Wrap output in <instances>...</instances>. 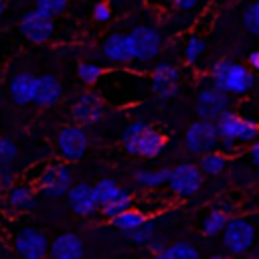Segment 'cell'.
I'll return each instance as SVG.
<instances>
[{
	"mask_svg": "<svg viewBox=\"0 0 259 259\" xmlns=\"http://www.w3.org/2000/svg\"><path fill=\"white\" fill-rule=\"evenodd\" d=\"M221 237L231 257L255 259L259 255V214L231 217Z\"/></svg>",
	"mask_w": 259,
	"mask_h": 259,
	"instance_id": "cell-1",
	"label": "cell"
},
{
	"mask_svg": "<svg viewBox=\"0 0 259 259\" xmlns=\"http://www.w3.org/2000/svg\"><path fill=\"white\" fill-rule=\"evenodd\" d=\"M166 136L152 127L150 123L138 119L123 127L121 132V146L127 154L140 158H156L166 148Z\"/></svg>",
	"mask_w": 259,
	"mask_h": 259,
	"instance_id": "cell-2",
	"label": "cell"
},
{
	"mask_svg": "<svg viewBox=\"0 0 259 259\" xmlns=\"http://www.w3.org/2000/svg\"><path fill=\"white\" fill-rule=\"evenodd\" d=\"M210 81L229 95H245L255 85V73L233 59H219L210 67Z\"/></svg>",
	"mask_w": 259,
	"mask_h": 259,
	"instance_id": "cell-3",
	"label": "cell"
},
{
	"mask_svg": "<svg viewBox=\"0 0 259 259\" xmlns=\"http://www.w3.org/2000/svg\"><path fill=\"white\" fill-rule=\"evenodd\" d=\"M217 130L221 140H229L239 146H245V144L251 146L259 140V123L233 109L227 111L221 119H217Z\"/></svg>",
	"mask_w": 259,
	"mask_h": 259,
	"instance_id": "cell-4",
	"label": "cell"
},
{
	"mask_svg": "<svg viewBox=\"0 0 259 259\" xmlns=\"http://www.w3.org/2000/svg\"><path fill=\"white\" fill-rule=\"evenodd\" d=\"M219 144H221V136L217 130V121L196 119L184 132V148L192 156L202 158L210 152H217Z\"/></svg>",
	"mask_w": 259,
	"mask_h": 259,
	"instance_id": "cell-5",
	"label": "cell"
},
{
	"mask_svg": "<svg viewBox=\"0 0 259 259\" xmlns=\"http://www.w3.org/2000/svg\"><path fill=\"white\" fill-rule=\"evenodd\" d=\"M36 188L51 198H61L67 196L69 190L73 188V172L67 164L55 162L42 170V174L36 178Z\"/></svg>",
	"mask_w": 259,
	"mask_h": 259,
	"instance_id": "cell-6",
	"label": "cell"
},
{
	"mask_svg": "<svg viewBox=\"0 0 259 259\" xmlns=\"http://www.w3.org/2000/svg\"><path fill=\"white\" fill-rule=\"evenodd\" d=\"M204 182V174L200 172L198 164L194 162H180L172 168L170 180H168V188L174 196L178 198H188L192 194H196L200 190Z\"/></svg>",
	"mask_w": 259,
	"mask_h": 259,
	"instance_id": "cell-7",
	"label": "cell"
},
{
	"mask_svg": "<svg viewBox=\"0 0 259 259\" xmlns=\"http://www.w3.org/2000/svg\"><path fill=\"white\" fill-rule=\"evenodd\" d=\"M127 36H130L134 61L150 63V61H154L158 57V53L162 49V36L154 26L138 24L127 32Z\"/></svg>",
	"mask_w": 259,
	"mask_h": 259,
	"instance_id": "cell-8",
	"label": "cell"
},
{
	"mask_svg": "<svg viewBox=\"0 0 259 259\" xmlns=\"http://www.w3.org/2000/svg\"><path fill=\"white\" fill-rule=\"evenodd\" d=\"M231 103H233V97L229 93L221 91L214 85H206L198 91L194 107H196V113H198L200 119L217 121L227 111H231Z\"/></svg>",
	"mask_w": 259,
	"mask_h": 259,
	"instance_id": "cell-9",
	"label": "cell"
},
{
	"mask_svg": "<svg viewBox=\"0 0 259 259\" xmlns=\"http://www.w3.org/2000/svg\"><path fill=\"white\" fill-rule=\"evenodd\" d=\"M89 150V136L83 125L67 123L57 134V152L67 162L81 160Z\"/></svg>",
	"mask_w": 259,
	"mask_h": 259,
	"instance_id": "cell-10",
	"label": "cell"
},
{
	"mask_svg": "<svg viewBox=\"0 0 259 259\" xmlns=\"http://www.w3.org/2000/svg\"><path fill=\"white\" fill-rule=\"evenodd\" d=\"M12 249L22 259H45L51 255V243L47 235L34 227H22L12 237Z\"/></svg>",
	"mask_w": 259,
	"mask_h": 259,
	"instance_id": "cell-11",
	"label": "cell"
},
{
	"mask_svg": "<svg viewBox=\"0 0 259 259\" xmlns=\"http://www.w3.org/2000/svg\"><path fill=\"white\" fill-rule=\"evenodd\" d=\"M105 115V103H103V97L101 93L93 91V89H87L83 91L73 107H71V117H73V123L77 125H93L97 121H101Z\"/></svg>",
	"mask_w": 259,
	"mask_h": 259,
	"instance_id": "cell-12",
	"label": "cell"
},
{
	"mask_svg": "<svg viewBox=\"0 0 259 259\" xmlns=\"http://www.w3.org/2000/svg\"><path fill=\"white\" fill-rule=\"evenodd\" d=\"M18 30L30 42H38L40 45V42H47L55 34V18H51L49 14L32 8V10H26L20 16Z\"/></svg>",
	"mask_w": 259,
	"mask_h": 259,
	"instance_id": "cell-13",
	"label": "cell"
},
{
	"mask_svg": "<svg viewBox=\"0 0 259 259\" xmlns=\"http://www.w3.org/2000/svg\"><path fill=\"white\" fill-rule=\"evenodd\" d=\"M150 89L160 99H172L180 91V71L172 63H158L150 75Z\"/></svg>",
	"mask_w": 259,
	"mask_h": 259,
	"instance_id": "cell-14",
	"label": "cell"
},
{
	"mask_svg": "<svg viewBox=\"0 0 259 259\" xmlns=\"http://www.w3.org/2000/svg\"><path fill=\"white\" fill-rule=\"evenodd\" d=\"M67 202H69L71 210L79 217H91L101 210V204L95 196V188H93V184H87V182L73 184V188L67 194Z\"/></svg>",
	"mask_w": 259,
	"mask_h": 259,
	"instance_id": "cell-15",
	"label": "cell"
},
{
	"mask_svg": "<svg viewBox=\"0 0 259 259\" xmlns=\"http://www.w3.org/2000/svg\"><path fill=\"white\" fill-rule=\"evenodd\" d=\"M36 83L38 77L28 73V71H20L14 73L8 79V97L14 105H28L34 103V95H36Z\"/></svg>",
	"mask_w": 259,
	"mask_h": 259,
	"instance_id": "cell-16",
	"label": "cell"
},
{
	"mask_svg": "<svg viewBox=\"0 0 259 259\" xmlns=\"http://www.w3.org/2000/svg\"><path fill=\"white\" fill-rule=\"evenodd\" d=\"M101 55L115 65H130L134 61L132 55V45H130V36L123 32H111L105 36V40L101 42Z\"/></svg>",
	"mask_w": 259,
	"mask_h": 259,
	"instance_id": "cell-17",
	"label": "cell"
},
{
	"mask_svg": "<svg viewBox=\"0 0 259 259\" xmlns=\"http://www.w3.org/2000/svg\"><path fill=\"white\" fill-rule=\"evenodd\" d=\"M85 245L75 233H61L51 241V259H83Z\"/></svg>",
	"mask_w": 259,
	"mask_h": 259,
	"instance_id": "cell-18",
	"label": "cell"
},
{
	"mask_svg": "<svg viewBox=\"0 0 259 259\" xmlns=\"http://www.w3.org/2000/svg\"><path fill=\"white\" fill-rule=\"evenodd\" d=\"M6 210L18 214V212H26L30 208H34L36 204V188L30 184H16L10 192H6L4 198Z\"/></svg>",
	"mask_w": 259,
	"mask_h": 259,
	"instance_id": "cell-19",
	"label": "cell"
},
{
	"mask_svg": "<svg viewBox=\"0 0 259 259\" xmlns=\"http://www.w3.org/2000/svg\"><path fill=\"white\" fill-rule=\"evenodd\" d=\"M63 97V85L55 75H40L36 83L34 103L38 107H53Z\"/></svg>",
	"mask_w": 259,
	"mask_h": 259,
	"instance_id": "cell-20",
	"label": "cell"
},
{
	"mask_svg": "<svg viewBox=\"0 0 259 259\" xmlns=\"http://www.w3.org/2000/svg\"><path fill=\"white\" fill-rule=\"evenodd\" d=\"M148 221H150V219L146 217L144 210L132 206L130 210H125V212H121L119 217H115V219L111 221V225H113L117 231H121V233H125V235L130 237V235L136 233L140 227H144Z\"/></svg>",
	"mask_w": 259,
	"mask_h": 259,
	"instance_id": "cell-21",
	"label": "cell"
},
{
	"mask_svg": "<svg viewBox=\"0 0 259 259\" xmlns=\"http://www.w3.org/2000/svg\"><path fill=\"white\" fill-rule=\"evenodd\" d=\"M231 217L227 214L225 208H212L204 214L202 223H200V233L204 237H217V235H223L227 225H229Z\"/></svg>",
	"mask_w": 259,
	"mask_h": 259,
	"instance_id": "cell-22",
	"label": "cell"
},
{
	"mask_svg": "<svg viewBox=\"0 0 259 259\" xmlns=\"http://www.w3.org/2000/svg\"><path fill=\"white\" fill-rule=\"evenodd\" d=\"M172 174V168H158V170H136L134 172V182L142 188H160L164 184H168Z\"/></svg>",
	"mask_w": 259,
	"mask_h": 259,
	"instance_id": "cell-23",
	"label": "cell"
},
{
	"mask_svg": "<svg viewBox=\"0 0 259 259\" xmlns=\"http://www.w3.org/2000/svg\"><path fill=\"white\" fill-rule=\"evenodd\" d=\"M229 162H231V158L227 154H223L221 150H217V152H210V154L198 158V168L204 176H221L227 170Z\"/></svg>",
	"mask_w": 259,
	"mask_h": 259,
	"instance_id": "cell-24",
	"label": "cell"
},
{
	"mask_svg": "<svg viewBox=\"0 0 259 259\" xmlns=\"http://www.w3.org/2000/svg\"><path fill=\"white\" fill-rule=\"evenodd\" d=\"M132 202H134V194L130 192V188H121L119 194H117L113 200H109L107 204L101 206L99 214L105 217V219H109V221H113V219L119 217L121 212L130 210V208H132Z\"/></svg>",
	"mask_w": 259,
	"mask_h": 259,
	"instance_id": "cell-25",
	"label": "cell"
},
{
	"mask_svg": "<svg viewBox=\"0 0 259 259\" xmlns=\"http://www.w3.org/2000/svg\"><path fill=\"white\" fill-rule=\"evenodd\" d=\"M206 51V40L200 36V34H190L184 42V49H182V57L188 65H194L198 63V59L202 57V53Z\"/></svg>",
	"mask_w": 259,
	"mask_h": 259,
	"instance_id": "cell-26",
	"label": "cell"
},
{
	"mask_svg": "<svg viewBox=\"0 0 259 259\" xmlns=\"http://www.w3.org/2000/svg\"><path fill=\"white\" fill-rule=\"evenodd\" d=\"M93 188H95V196H97V200H99V204L103 206V204H107L109 200H113L117 194H119V190H121V186L113 180V178H99L95 184H93Z\"/></svg>",
	"mask_w": 259,
	"mask_h": 259,
	"instance_id": "cell-27",
	"label": "cell"
},
{
	"mask_svg": "<svg viewBox=\"0 0 259 259\" xmlns=\"http://www.w3.org/2000/svg\"><path fill=\"white\" fill-rule=\"evenodd\" d=\"M164 257L166 259H200V253L194 245H190L186 241H176V243L168 245Z\"/></svg>",
	"mask_w": 259,
	"mask_h": 259,
	"instance_id": "cell-28",
	"label": "cell"
},
{
	"mask_svg": "<svg viewBox=\"0 0 259 259\" xmlns=\"http://www.w3.org/2000/svg\"><path fill=\"white\" fill-rule=\"evenodd\" d=\"M77 75H79V79L87 87H93V85H97L101 81V77L105 75V71H103V67L95 65V63H79L77 65Z\"/></svg>",
	"mask_w": 259,
	"mask_h": 259,
	"instance_id": "cell-29",
	"label": "cell"
},
{
	"mask_svg": "<svg viewBox=\"0 0 259 259\" xmlns=\"http://www.w3.org/2000/svg\"><path fill=\"white\" fill-rule=\"evenodd\" d=\"M243 26L253 36H259V2H251L243 10Z\"/></svg>",
	"mask_w": 259,
	"mask_h": 259,
	"instance_id": "cell-30",
	"label": "cell"
},
{
	"mask_svg": "<svg viewBox=\"0 0 259 259\" xmlns=\"http://www.w3.org/2000/svg\"><path fill=\"white\" fill-rule=\"evenodd\" d=\"M130 239H132L136 245H146V247H150V243L156 241V225H154V221H148L144 227H140L136 233H132Z\"/></svg>",
	"mask_w": 259,
	"mask_h": 259,
	"instance_id": "cell-31",
	"label": "cell"
},
{
	"mask_svg": "<svg viewBox=\"0 0 259 259\" xmlns=\"http://www.w3.org/2000/svg\"><path fill=\"white\" fill-rule=\"evenodd\" d=\"M67 6H69V2H67V0H38V2L34 4V8H36V10H40V12L49 14L51 18H55V16L63 14V12L67 10Z\"/></svg>",
	"mask_w": 259,
	"mask_h": 259,
	"instance_id": "cell-32",
	"label": "cell"
},
{
	"mask_svg": "<svg viewBox=\"0 0 259 259\" xmlns=\"http://www.w3.org/2000/svg\"><path fill=\"white\" fill-rule=\"evenodd\" d=\"M16 156H18L16 142L10 140V138H2L0 140V164L2 166H10L12 160H16Z\"/></svg>",
	"mask_w": 259,
	"mask_h": 259,
	"instance_id": "cell-33",
	"label": "cell"
},
{
	"mask_svg": "<svg viewBox=\"0 0 259 259\" xmlns=\"http://www.w3.org/2000/svg\"><path fill=\"white\" fill-rule=\"evenodd\" d=\"M91 16H93L95 22H107V20L113 16L111 4H109V2H97V4L93 6V10H91Z\"/></svg>",
	"mask_w": 259,
	"mask_h": 259,
	"instance_id": "cell-34",
	"label": "cell"
},
{
	"mask_svg": "<svg viewBox=\"0 0 259 259\" xmlns=\"http://www.w3.org/2000/svg\"><path fill=\"white\" fill-rule=\"evenodd\" d=\"M0 186H2L4 192H10L16 186V174L8 166H2L0 168Z\"/></svg>",
	"mask_w": 259,
	"mask_h": 259,
	"instance_id": "cell-35",
	"label": "cell"
},
{
	"mask_svg": "<svg viewBox=\"0 0 259 259\" xmlns=\"http://www.w3.org/2000/svg\"><path fill=\"white\" fill-rule=\"evenodd\" d=\"M166 249H168V245H166L162 239H156V241H154V243H150V247H148L150 255H164V253H166Z\"/></svg>",
	"mask_w": 259,
	"mask_h": 259,
	"instance_id": "cell-36",
	"label": "cell"
},
{
	"mask_svg": "<svg viewBox=\"0 0 259 259\" xmlns=\"http://www.w3.org/2000/svg\"><path fill=\"white\" fill-rule=\"evenodd\" d=\"M247 154H249V160H251V164H253V166L259 170V140H257L255 144H251V146H249Z\"/></svg>",
	"mask_w": 259,
	"mask_h": 259,
	"instance_id": "cell-37",
	"label": "cell"
},
{
	"mask_svg": "<svg viewBox=\"0 0 259 259\" xmlns=\"http://www.w3.org/2000/svg\"><path fill=\"white\" fill-rule=\"evenodd\" d=\"M247 67L253 71V73H259V51H251L247 55Z\"/></svg>",
	"mask_w": 259,
	"mask_h": 259,
	"instance_id": "cell-38",
	"label": "cell"
},
{
	"mask_svg": "<svg viewBox=\"0 0 259 259\" xmlns=\"http://www.w3.org/2000/svg\"><path fill=\"white\" fill-rule=\"evenodd\" d=\"M172 6H174L176 10H182V12H186V10H194L198 4H196L194 0H176Z\"/></svg>",
	"mask_w": 259,
	"mask_h": 259,
	"instance_id": "cell-39",
	"label": "cell"
},
{
	"mask_svg": "<svg viewBox=\"0 0 259 259\" xmlns=\"http://www.w3.org/2000/svg\"><path fill=\"white\" fill-rule=\"evenodd\" d=\"M206 259H233L229 253H212V255H208Z\"/></svg>",
	"mask_w": 259,
	"mask_h": 259,
	"instance_id": "cell-40",
	"label": "cell"
},
{
	"mask_svg": "<svg viewBox=\"0 0 259 259\" xmlns=\"http://www.w3.org/2000/svg\"><path fill=\"white\" fill-rule=\"evenodd\" d=\"M148 259H166V257H164V255H150Z\"/></svg>",
	"mask_w": 259,
	"mask_h": 259,
	"instance_id": "cell-41",
	"label": "cell"
},
{
	"mask_svg": "<svg viewBox=\"0 0 259 259\" xmlns=\"http://www.w3.org/2000/svg\"><path fill=\"white\" fill-rule=\"evenodd\" d=\"M255 180H257V184H259V170H257V174H255Z\"/></svg>",
	"mask_w": 259,
	"mask_h": 259,
	"instance_id": "cell-42",
	"label": "cell"
}]
</instances>
